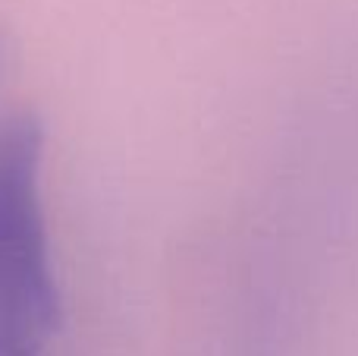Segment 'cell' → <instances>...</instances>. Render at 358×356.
<instances>
[{"label":"cell","instance_id":"2","mask_svg":"<svg viewBox=\"0 0 358 356\" xmlns=\"http://www.w3.org/2000/svg\"><path fill=\"white\" fill-rule=\"evenodd\" d=\"M0 67H3V63H0Z\"/></svg>","mask_w":358,"mask_h":356},{"label":"cell","instance_id":"1","mask_svg":"<svg viewBox=\"0 0 358 356\" xmlns=\"http://www.w3.org/2000/svg\"><path fill=\"white\" fill-rule=\"evenodd\" d=\"M44 126L31 111L0 117V356H44L63 303L41 208Z\"/></svg>","mask_w":358,"mask_h":356}]
</instances>
